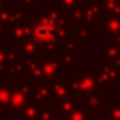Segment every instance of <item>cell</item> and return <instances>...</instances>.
I'll return each instance as SVG.
<instances>
[{"label": "cell", "mask_w": 120, "mask_h": 120, "mask_svg": "<svg viewBox=\"0 0 120 120\" xmlns=\"http://www.w3.org/2000/svg\"><path fill=\"white\" fill-rule=\"evenodd\" d=\"M56 36V26L48 24V22H40L38 26L34 28V38L38 40V42H50V40H54Z\"/></svg>", "instance_id": "cell-1"}]
</instances>
